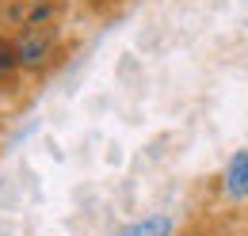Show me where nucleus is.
I'll return each instance as SVG.
<instances>
[{"label":"nucleus","instance_id":"423d86ee","mask_svg":"<svg viewBox=\"0 0 248 236\" xmlns=\"http://www.w3.org/2000/svg\"><path fill=\"white\" fill-rule=\"evenodd\" d=\"M241 236H248V217H245V229H241Z\"/></svg>","mask_w":248,"mask_h":236},{"label":"nucleus","instance_id":"f03ea898","mask_svg":"<svg viewBox=\"0 0 248 236\" xmlns=\"http://www.w3.org/2000/svg\"><path fill=\"white\" fill-rule=\"evenodd\" d=\"M221 194L229 202H248V148H237L221 168Z\"/></svg>","mask_w":248,"mask_h":236},{"label":"nucleus","instance_id":"20e7f679","mask_svg":"<svg viewBox=\"0 0 248 236\" xmlns=\"http://www.w3.org/2000/svg\"><path fill=\"white\" fill-rule=\"evenodd\" d=\"M111 236H176V221L168 213H149V217H138V221L119 225Z\"/></svg>","mask_w":248,"mask_h":236},{"label":"nucleus","instance_id":"f257e3e1","mask_svg":"<svg viewBox=\"0 0 248 236\" xmlns=\"http://www.w3.org/2000/svg\"><path fill=\"white\" fill-rule=\"evenodd\" d=\"M12 42H16V58L23 76H46L65 54V38H62V23L50 19V23H23V27L12 30Z\"/></svg>","mask_w":248,"mask_h":236},{"label":"nucleus","instance_id":"39448f33","mask_svg":"<svg viewBox=\"0 0 248 236\" xmlns=\"http://www.w3.org/2000/svg\"><path fill=\"white\" fill-rule=\"evenodd\" d=\"M80 12H88V15H95V19H103V15H111V12H119L126 0H73Z\"/></svg>","mask_w":248,"mask_h":236},{"label":"nucleus","instance_id":"7ed1b4c3","mask_svg":"<svg viewBox=\"0 0 248 236\" xmlns=\"http://www.w3.org/2000/svg\"><path fill=\"white\" fill-rule=\"evenodd\" d=\"M23 69H19V58H16V42H12V30H0V95L12 88H19Z\"/></svg>","mask_w":248,"mask_h":236}]
</instances>
